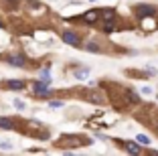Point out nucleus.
I'll list each match as a JSON object with an SVG mask.
<instances>
[{"instance_id": "10", "label": "nucleus", "mask_w": 158, "mask_h": 156, "mask_svg": "<svg viewBox=\"0 0 158 156\" xmlns=\"http://www.w3.org/2000/svg\"><path fill=\"white\" fill-rule=\"evenodd\" d=\"M87 99L93 101V103H103V101H106V95L99 93V91H91V93L87 91Z\"/></svg>"}, {"instance_id": "8", "label": "nucleus", "mask_w": 158, "mask_h": 156, "mask_svg": "<svg viewBox=\"0 0 158 156\" xmlns=\"http://www.w3.org/2000/svg\"><path fill=\"white\" fill-rule=\"evenodd\" d=\"M98 19H99V10H89V12H85L83 16H81V20H83V23H89V24H93Z\"/></svg>"}, {"instance_id": "5", "label": "nucleus", "mask_w": 158, "mask_h": 156, "mask_svg": "<svg viewBox=\"0 0 158 156\" xmlns=\"http://www.w3.org/2000/svg\"><path fill=\"white\" fill-rule=\"evenodd\" d=\"M0 87H4V89H12V91H23V89L27 87V83H24L23 79H6V81L0 83Z\"/></svg>"}, {"instance_id": "9", "label": "nucleus", "mask_w": 158, "mask_h": 156, "mask_svg": "<svg viewBox=\"0 0 158 156\" xmlns=\"http://www.w3.org/2000/svg\"><path fill=\"white\" fill-rule=\"evenodd\" d=\"M0 130H16V122L12 118H0Z\"/></svg>"}, {"instance_id": "1", "label": "nucleus", "mask_w": 158, "mask_h": 156, "mask_svg": "<svg viewBox=\"0 0 158 156\" xmlns=\"http://www.w3.org/2000/svg\"><path fill=\"white\" fill-rule=\"evenodd\" d=\"M85 144H91V140H85V138H79V136H63L59 138V142H57V146L61 148H77V146H85Z\"/></svg>"}, {"instance_id": "2", "label": "nucleus", "mask_w": 158, "mask_h": 156, "mask_svg": "<svg viewBox=\"0 0 158 156\" xmlns=\"http://www.w3.org/2000/svg\"><path fill=\"white\" fill-rule=\"evenodd\" d=\"M33 93L37 97H43V99H49V97L53 95V91L49 89V83L41 81V79H37V81L33 83Z\"/></svg>"}, {"instance_id": "12", "label": "nucleus", "mask_w": 158, "mask_h": 156, "mask_svg": "<svg viewBox=\"0 0 158 156\" xmlns=\"http://www.w3.org/2000/svg\"><path fill=\"white\" fill-rule=\"evenodd\" d=\"M103 31H106V32H114V31H116V19L103 20Z\"/></svg>"}, {"instance_id": "18", "label": "nucleus", "mask_w": 158, "mask_h": 156, "mask_svg": "<svg viewBox=\"0 0 158 156\" xmlns=\"http://www.w3.org/2000/svg\"><path fill=\"white\" fill-rule=\"evenodd\" d=\"M0 150H12V144L8 140H0Z\"/></svg>"}, {"instance_id": "20", "label": "nucleus", "mask_w": 158, "mask_h": 156, "mask_svg": "<svg viewBox=\"0 0 158 156\" xmlns=\"http://www.w3.org/2000/svg\"><path fill=\"white\" fill-rule=\"evenodd\" d=\"M4 2H6V4H10V6H12V8H16V6H19V2H20V0H4Z\"/></svg>"}, {"instance_id": "23", "label": "nucleus", "mask_w": 158, "mask_h": 156, "mask_svg": "<svg viewBox=\"0 0 158 156\" xmlns=\"http://www.w3.org/2000/svg\"><path fill=\"white\" fill-rule=\"evenodd\" d=\"M156 128H158V120H156Z\"/></svg>"}, {"instance_id": "13", "label": "nucleus", "mask_w": 158, "mask_h": 156, "mask_svg": "<svg viewBox=\"0 0 158 156\" xmlns=\"http://www.w3.org/2000/svg\"><path fill=\"white\" fill-rule=\"evenodd\" d=\"M49 67H51V65H47V67L41 71V81H45V83L51 85V71H49Z\"/></svg>"}, {"instance_id": "14", "label": "nucleus", "mask_w": 158, "mask_h": 156, "mask_svg": "<svg viewBox=\"0 0 158 156\" xmlns=\"http://www.w3.org/2000/svg\"><path fill=\"white\" fill-rule=\"evenodd\" d=\"M87 53H102V49H99V45L98 43H85V47H83Z\"/></svg>"}, {"instance_id": "7", "label": "nucleus", "mask_w": 158, "mask_h": 156, "mask_svg": "<svg viewBox=\"0 0 158 156\" xmlns=\"http://www.w3.org/2000/svg\"><path fill=\"white\" fill-rule=\"evenodd\" d=\"M122 148H126L130 154H140V152H142V144L132 142V140H124V142H122Z\"/></svg>"}, {"instance_id": "16", "label": "nucleus", "mask_w": 158, "mask_h": 156, "mask_svg": "<svg viewBox=\"0 0 158 156\" xmlns=\"http://www.w3.org/2000/svg\"><path fill=\"white\" fill-rule=\"evenodd\" d=\"M136 142H140L142 146H148L150 140H148V136H144V134H138V136H136Z\"/></svg>"}, {"instance_id": "3", "label": "nucleus", "mask_w": 158, "mask_h": 156, "mask_svg": "<svg viewBox=\"0 0 158 156\" xmlns=\"http://www.w3.org/2000/svg\"><path fill=\"white\" fill-rule=\"evenodd\" d=\"M134 12H136V16L142 20V19H154V16L158 14V10L154 8V6H150V4H138L134 8Z\"/></svg>"}, {"instance_id": "11", "label": "nucleus", "mask_w": 158, "mask_h": 156, "mask_svg": "<svg viewBox=\"0 0 158 156\" xmlns=\"http://www.w3.org/2000/svg\"><path fill=\"white\" fill-rule=\"evenodd\" d=\"M73 77L75 79H85V77H89V67H77V69H73Z\"/></svg>"}, {"instance_id": "22", "label": "nucleus", "mask_w": 158, "mask_h": 156, "mask_svg": "<svg viewBox=\"0 0 158 156\" xmlns=\"http://www.w3.org/2000/svg\"><path fill=\"white\" fill-rule=\"evenodd\" d=\"M0 28H6V27H4V23H2V20H0Z\"/></svg>"}, {"instance_id": "17", "label": "nucleus", "mask_w": 158, "mask_h": 156, "mask_svg": "<svg viewBox=\"0 0 158 156\" xmlns=\"http://www.w3.org/2000/svg\"><path fill=\"white\" fill-rule=\"evenodd\" d=\"M49 108H53V110L63 108V101H61V99H51V101H49Z\"/></svg>"}, {"instance_id": "21", "label": "nucleus", "mask_w": 158, "mask_h": 156, "mask_svg": "<svg viewBox=\"0 0 158 156\" xmlns=\"http://www.w3.org/2000/svg\"><path fill=\"white\" fill-rule=\"evenodd\" d=\"M142 93H146V95H148V93H152V89H150V87H142Z\"/></svg>"}, {"instance_id": "19", "label": "nucleus", "mask_w": 158, "mask_h": 156, "mask_svg": "<svg viewBox=\"0 0 158 156\" xmlns=\"http://www.w3.org/2000/svg\"><path fill=\"white\" fill-rule=\"evenodd\" d=\"M14 108H16V110H24L27 106H24V101H23V99H14Z\"/></svg>"}, {"instance_id": "4", "label": "nucleus", "mask_w": 158, "mask_h": 156, "mask_svg": "<svg viewBox=\"0 0 158 156\" xmlns=\"http://www.w3.org/2000/svg\"><path fill=\"white\" fill-rule=\"evenodd\" d=\"M6 63L12 65V67H20V69H23V67H27V65H28V59L23 55V53H12V55L6 57Z\"/></svg>"}, {"instance_id": "6", "label": "nucleus", "mask_w": 158, "mask_h": 156, "mask_svg": "<svg viewBox=\"0 0 158 156\" xmlns=\"http://www.w3.org/2000/svg\"><path fill=\"white\" fill-rule=\"evenodd\" d=\"M61 39H63L67 45H71V47H79L81 45V39H79V35L75 31H63L61 32Z\"/></svg>"}, {"instance_id": "15", "label": "nucleus", "mask_w": 158, "mask_h": 156, "mask_svg": "<svg viewBox=\"0 0 158 156\" xmlns=\"http://www.w3.org/2000/svg\"><path fill=\"white\" fill-rule=\"evenodd\" d=\"M126 95H128V99H130L132 103H140V95H136L132 89H128V91H126Z\"/></svg>"}]
</instances>
